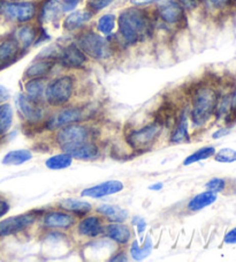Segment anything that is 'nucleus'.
<instances>
[{
  "mask_svg": "<svg viewBox=\"0 0 236 262\" xmlns=\"http://www.w3.org/2000/svg\"><path fill=\"white\" fill-rule=\"evenodd\" d=\"M116 34L126 48L136 47L154 38V14L148 7L130 6L116 16Z\"/></svg>",
  "mask_w": 236,
  "mask_h": 262,
  "instance_id": "nucleus-1",
  "label": "nucleus"
},
{
  "mask_svg": "<svg viewBox=\"0 0 236 262\" xmlns=\"http://www.w3.org/2000/svg\"><path fill=\"white\" fill-rule=\"evenodd\" d=\"M189 118L195 128H202L215 116L219 94L211 84L198 83L189 90Z\"/></svg>",
  "mask_w": 236,
  "mask_h": 262,
  "instance_id": "nucleus-2",
  "label": "nucleus"
},
{
  "mask_svg": "<svg viewBox=\"0 0 236 262\" xmlns=\"http://www.w3.org/2000/svg\"><path fill=\"white\" fill-rule=\"evenodd\" d=\"M52 134V142L61 151H68L79 144L87 142L89 140L99 141L101 129L95 121H82V123L70 124L54 130Z\"/></svg>",
  "mask_w": 236,
  "mask_h": 262,
  "instance_id": "nucleus-3",
  "label": "nucleus"
},
{
  "mask_svg": "<svg viewBox=\"0 0 236 262\" xmlns=\"http://www.w3.org/2000/svg\"><path fill=\"white\" fill-rule=\"evenodd\" d=\"M74 42L88 56L89 59L98 62L111 60L117 53L106 36L99 34L97 30L89 27H85L76 33Z\"/></svg>",
  "mask_w": 236,
  "mask_h": 262,
  "instance_id": "nucleus-4",
  "label": "nucleus"
},
{
  "mask_svg": "<svg viewBox=\"0 0 236 262\" xmlns=\"http://www.w3.org/2000/svg\"><path fill=\"white\" fill-rule=\"evenodd\" d=\"M77 80L73 74H61L49 80L44 93V103L50 109H59L73 103L77 92Z\"/></svg>",
  "mask_w": 236,
  "mask_h": 262,
  "instance_id": "nucleus-5",
  "label": "nucleus"
},
{
  "mask_svg": "<svg viewBox=\"0 0 236 262\" xmlns=\"http://www.w3.org/2000/svg\"><path fill=\"white\" fill-rule=\"evenodd\" d=\"M164 127L156 120H150L139 127H133L125 134V143L133 154H142L154 147L160 139Z\"/></svg>",
  "mask_w": 236,
  "mask_h": 262,
  "instance_id": "nucleus-6",
  "label": "nucleus"
},
{
  "mask_svg": "<svg viewBox=\"0 0 236 262\" xmlns=\"http://www.w3.org/2000/svg\"><path fill=\"white\" fill-rule=\"evenodd\" d=\"M88 107L81 103H70L59 109H53L51 114L45 119L40 128L44 132L53 133L54 130L63 127V126L89 121Z\"/></svg>",
  "mask_w": 236,
  "mask_h": 262,
  "instance_id": "nucleus-7",
  "label": "nucleus"
},
{
  "mask_svg": "<svg viewBox=\"0 0 236 262\" xmlns=\"http://www.w3.org/2000/svg\"><path fill=\"white\" fill-rule=\"evenodd\" d=\"M39 0H0V19L12 25H23L36 20Z\"/></svg>",
  "mask_w": 236,
  "mask_h": 262,
  "instance_id": "nucleus-8",
  "label": "nucleus"
},
{
  "mask_svg": "<svg viewBox=\"0 0 236 262\" xmlns=\"http://www.w3.org/2000/svg\"><path fill=\"white\" fill-rule=\"evenodd\" d=\"M15 105L17 114H19L20 118L23 121L25 127L27 128L40 127L52 111L46 104L33 101L25 93L17 95L15 98Z\"/></svg>",
  "mask_w": 236,
  "mask_h": 262,
  "instance_id": "nucleus-9",
  "label": "nucleus"
},
{
  "mask_svg": "<svg viewBox=\"0 0 236 262\" xmlns=\"http://www.w3.org/2000/svg\"><path fill=\"white\" fill-rule=\"evenodd\" d=\"M153 13L158 20L171 30L182 31L188 26L187 13L178 0H160L157 2Z\"/></svg>",
  "mask_w": 236,
  "mask_h": 262,
  "instance_id": "nucleus-10",
  "label": "nucleus"
},
{
  "mask_svg": "<svg viewBox=\"0 0 236 262\" xmlns=\"http://www.w3.org/2000/svg\"><path fill=\"white\" fill-rule=\"evenodd\" d=\"M43 211L31 210L28 213L10 216V217H4L0 220V239L16 236V234L23 233L34 227L38 222V220Z\"/></svg>",
  "mask_w": 236,
  "mask_h": 262,
  "instance_id": "nucleus-11",
  "label": "nucleus"
},
{
  "mask_svg": "<svg viewBox=\"0 0 236 262\" xmlns=\"http://www.w3.org/2000/svg\"><path fill=\"white\" fill-rule=\"evenodd\" d=\"M38 222L40 223V228L45 230H58V231H70L74 229L77 222V217L70 213H67L61 209H51L44 210L40 216Z\"/></svg>",
  "mask_w": 236,
  "mask_h": 262,
  "instance_id": "nucleus-12",
  "label": "nucleus"
},
{
  "mask_svg": "<svg viewBox=\"0 0 236 262\" xmlns=\"http://www.w3.org/2000/svg\"><path fill=\"white\" fill-rule=\"evenodd\" d=\"M89 58L75 42L62 44L60 55L58 58V65L67 71L84 70L89 64Z\"/></svg>",
  "mask_w": 236,
  "mask_h": 262,
  "instance_id": "nucleus-13",
  "label": "nucleus"
},
{
  "mask_svg": "<svg viewBox=\"0 0 236 262\" xmlns=\"http://www.w3.org/2000/svg\"><path fill=\"white\" fill-rule=\"evenodd\" d=\"M65 16L62 11L61 4L59 0H39V6L36 21L37 25L46 26H59Z\"/></svg>",
  "mask_w": 236,
  "mask_h": 262,
  "instance_id": "nucleus-14",
  "label": "nucleus"
},
{
  "mask_svg": "<svg viewBox=\"0 0 236 262\" xmlns=\"http://www.w3.org/2000/svg\"><path fill=\"white\" fill-rule=\"evenodd\" d=\"M105 224V220L101 215L90 213L77 221L74 229L80 237L90 241V239H97L103 236Z\"/></svg>",
  "mask_w": 236,
  "mask_h": 262,
  "instance_id": "nucleus-15",
  "label": "nucleus"
},
{
  "mask_svg": "<svg viewBox=\"0 0 236 262\" xmlns=\"http://www.w3.org/2000/svg\"><path fill=\"white\" fill-rule=\"evenodd\" d=\"M23 55V50L11 34L0 38V71L15 64Z\"/></svg>",
  "mask_w": 236,
  "mask_h": 262,
  "instance_id": "nucleus-16",
  "label": "nucleus"
},
{
  "mask_svg": "<svg viewBox=\"0 0 236 262\" xmlns=\"http://www.w3.org/2000/svg\"><path fill=\"white\" fill-rule=\"evenodd\" d=\"M39 33L40 26L34 24V22H29V24L15 26L11 35L17 40L21 49L26 53L33 47H36V43H37V39L39 37Z\"/></svg>",
  "mask_w": 236,
  "mask_h": 262,
  "instance_id": "nucleus-17",
  "label": "nucleus"
},
{
  "mask_svg": "<svg viewBox=\"0 0 236 262\" xmlns=\"http://www.w3.org/2000/svg\"><path fill=\"white\" fill-rule=\"evenodd\" d=\"M133 229L130 228V225L126 224V222L106 223L104 227L103 237L120 247L129 245L130 242L133 241Z\"/></svg>",
  "mask_w": 236,
  "mask_h": 262,
  "instance_id": "nucleus-18",
  "label": "nucleus"
},
{
  "mask_svg": "<svg viewBox=\"0 0 236 262\" xmlns=\"http://www.w3.org/2000/svg\"><path fill=\"white\" fill-rule=\"evenodd\" d=\"M170 143L181 144L190 141V118L189 106L182 105L175 125L171 129Z\"/></svg>",
  "mask_w": 236,
  "mask_h": 262,
  "instance_id": "nucleus-19",
  "label": "nucleus"
},
{
  "mask_svg": "<svg viewBox=\"0 0 236 262\" xmlns=\"http://www.w3.org/2000/svg\"><path fill=\"white\" fill-rule=\"evenodd\" d=\"M125 189V184L121 180L111 179L103 182L101 184L93 185L91 187H87L82 189L81 192V196L88 198V199H103L106 196L114 195L122 192Z\"/></svg>",
  "mask_w": 236,
  "mask_h": 262,
  "instance_id": "nucleus-20",
  "label": "nucleus"
},
{
  "mask_svg": "<svg viewBox=\"0 0 236 262\" xmlns=\"http://www.w3.org/2000/svg\"><path fill=\"white\" fill-rule=\"evenodd\" d=\"M95 15L87 8L83 10H75L69 13H67L66 16H63L61 21L62 29L67 33H79L85 27H88V24L92 20Z\"/></svg>",
  "mask_w": 236,
  "mask_h": 262,
  "instance_id": "nucleus-21",
  "label": "nucleus"
},
{
  "mask_svg": "<svg viewBox=\"0 0 236 262\" xmlns=\"http://www.w3.org/2000/svg\"><path fill=\"white\" fill-rule=\"evenodd\" d=\"M66 152L72 155L73 159L76 161H95L98 160L102 155V146L101 142L96 140H89Z\"/></svg>",
  "mask_w": 236,
  "mask_h": 262,
  "instance_id": "nucleus-22",
  "label": "nucleus"
},
{
  "mask_svg": "<svg viewBox=\"0 0 236 262\" xmlns=\"http://www.w3.org/2000/svg\"><path fill=\"white\" fill-rule=\"evenodd\" d=\"M54 207L58 208V209L65 210L67 213H70L80 219L93 211V207L89 201L76 198L61 199V200H59L56 205H54Z\"/></svg>",
  "mask_w": 236,
  "mask_h": 262,
  "instance_id": "nucleus-23",
  "label": "nucleus"
},
{
  "mask_svg": "<svg viewBox=\"0 0 236 262\" xmlns=\"http://www.w3.org/2000/svg\"><path fill=\"white\" fill-rule=\"evenodd\" d=\"M58 65L56 60L36 58L31 64L27 67L23 73V80L49 78L53 73L54 67Z\"/></svg>",
  "mask_w": 236,
  "mask_h": 262,
  "instance_id": "nucleus-24",
  "label": "nucleus"
},
{
  "mask_svg": "<svg viewBox=\"0 0 236 262\" xmlns=\"http://www.w3.org/2000/svg\"><path fill=\"white\" fill-rule=\"evenodd\" d=\"M95 213L101 215L106 223L127 222L129 219V211L117 205L112 203H103L95 208Z\"/></svg>",
  "mask_w": 236,
  "mask_h": 262,
  "instance_id": "nucleus-25",
  "label": "nucleus"
},
{
  "mask_svg": "<svg viewBox=\"0 0 236 262\" xmlns=\"http://www.w3.org/2000/svg\"><path fill=\"white\" fill-rule=\"evenodd\" d=\"M49 82V78L29 79L23 81V92L35 102L44 103V93Z\"/></svg>",
  "mask_w": 236,
  "mask_h": 262,
  "instance_id": "nucleus-26",
  "label": "nucleus"
},
{
  "mask_svg": "<svg viewBox=\"0 0 236 262\" xmlns=\"http://www.w3.org/2000/svg\"><path fill=\"white\" fill-rule=\"evenodd\" d=\"M217 199L218 194L206 189V191L198 193L192 199H189L187 205H185V209H187L189 213H198V211L203 210L204 208L213 205V203L217 201Z\"/></svg>",
  "mask_w": 236,
  "mask_h": 262,
  "instance_id": "nucleus-27",
  "label": "nucleus"
},
{
  "mask_svg": "<svg viewBox=\"0 0 236 262\" xmlns=\"http://www.w3.org/2000/svg\"><path fill=\"white\" fill-rule=\"evenodd\" d=\"M14 124V107L10 102L0 104V140L6 138Z\"/></svg>",
  "mask_w": 236,
  "mask_h": 262,
  "instance_id": "nucleus-28",
  "label": "nucleus"
},
{
  "mask_svg": "<svg viewBox=\"0 0 236 262\" xmlns=\"http://www.w3.org/2000/svg\"><path fill=\"white\" fill-rule=\"evenodd\" d=\"M34 159V154L30 149H14L6 152L2 160V164L6 166L22 165Z\"/></svg>",
  "mask_w": 236,
  "mask_h": 262,
  "instance_id": "nucleus-29",
  "label": "nucleus"
},
{
  "mask_svg": "<svg viewBox=\"0 0 236 262\" xmlns=\"http://www.w3.org/2000/svg\"><path fill=\"white\" fill-rule=\"evenodd\" d=\"M153 250V243L150 236L147 237L145 241L142 242V245H139L137 239H133L129 246V256L134 261H142L151 254Z\"/></svg>",
  "mask_w": 236,
  "mask_h": 262,
  "instance_id": "nucleus-30",
  "label": "nucleus"
},
{
  "mask_svg": "<svg viewBox=\"0 0 236 262\" xmlns=\"http://www.w3.org/2000/svg\"><path fill=\"white\" fill-rule=\"evenodd\" d=\"M233 0H201V7L208 16H218L228 12L234 5Z\"/></svg>",
  "mask_w": 236,
  "mask_h": 262,
  "instance_id": "nucleus-31",
  "label": "nucleus"
},
{
  "mask_svg": "<svg viewBox=\"0 0 236 262\" xmlns=\"http://www.w3.org/2000/svg\"><path fill=\"white\" fill-rule=\"evenodd\" d=\"M74 159H73L72 155L66 152V151H61L58 154H54V155L50 156L49 159L45 161V166L49 170H53V171H58V170H65L68 169L72 164L74 163Z\"/></svg>",
  "mask_w": 236,
  "mask_h": 262,
  "instance_id": "nucleus-32",
  "label": "nucleus"
},
{
  "mask_svg": "<svg viewBox=\"0 0 236 262\" xmlns=\"http://www.w3.org/2000/svg\"><path fill=\"white\" fill-rule=\"evenodd\" d=\"M116 29V15L113 13H106L98 17L96 22V30L104 36H110Z\"/></svg>",
  "mask_w": 236,
  "mask_h": 262,
  "instance_id": "nucleus-33",
  "label": "nucleus"
},
{
  "mask_svg": "<svg viewBox=\"0 0 236 262\" xmlns=\"http://www.w3.org/2000/svg\"><path fill=\"white\" fill-rule=\"evenodd\" d=\"M216 148L213 146H205L197 149L196 151H194L193 154H190L187 157H185L184 161L182 162L183 166H189L192 164L197 163V162H201L204 160L210 159V157H213V155L216 154Z\"/></svg>",
  "mask_w": 236,
  "mask_h": 262,
  "instance_id": "nucleus-34",
  "label": "nucleus"
},
{
  "mask_svg": "<svg viewBox=\"0 0 236 262\" xmlns=\"http://www.w3.org/2000/svg\"><path fill=\"white\" fill-rule=\"evenodd\" d=\"M114 2L115 0H88L85 4V8L91 12L93 15H96L105 8L110 7Z\"/></svg>",
  "mask_w": 236,
  "mask_h": 262,
  "instance_id": "nucleus-35",
  "label": "nucleus"
},
{
  "mask_svg": "<svg viewBox=\"0 0 236 262\" xmlns=\"http://www.w3.org/2000/svg\"><path fill=\"white\" fill-rule=\"evenodd\" d=\"M213 157L219 163H233L236 162V150L231 148H222L219 151H216Z\"/></svg>",
  "mask_w": 236,
  "mask_h": 262,
  "instance_id": "nucleus-36",
  "label": "nucleus"
},
{
  "mask_svg": "<svg viewBox=\"0 0 236 262\" xmlns=\"http://www.w3.org/2000/svg\"><path fill=\"white\" fill-rule=\"evenodd\" d=\"M226 185H227V182L225 179L216 177V178H212L208 180V182L205 184V188L213 193L219 194V193L225 191Z\"/></svg>",
  "mask_w": 236,
  "mask_h": 262,
  "instance_id": "nucleus-37",
  "label": "nucleus"
},
{
  "mask_svg": "<svg viewBox=\"0 0 236 262\" xmlns=\"http://www.w3.org/2000/svg\"><path fill=\"white\" fill-rule=\"evenodd\" d=\"M178 2L185 13L194 12L201 8V0H178Z\"/></svg>",
  "mask_w": 236,
  "mask_h": 262,
  "instance_id": "nucleus-38",
  "label": "nucleus"
},
{
  "mask_svg": "<svg viewBox=\"0 0 236 262\" xmlns=\"http://www.w3.org/2000/svg\"><path fill=\"white\" fill-rule=\"evenodd\" d=\"M59 2L61 4L63 13L67 14V13H69L72 11H75L83 0H59Z\"/></svg>",
  "mask_w": 236,
  "mask_h": 262,
  "instance_id": "nucleus-39",
  "label": "nucleus"
},
{
  "mask_svg": "<svg viewBox=\"0 0 236 262\" xmlns=\"http://www.w3.org/2000/svg\"><path fill=\"white\" fill-rule=\"evenodd\" d=\"M131 224L135 227L136 232H137L138 236H142L148 227L147 221H145L143 217H140V216H135L133 221H131Z\"/></svg>",
  "mask_w": 236,
  "mask_h": 262,
  "instance_id": "nucleus-40",
  "label": "nucleus"
},
{
  "mask_svg": "<svg viewBox=\"0 0 236 262\" xmlns=\"http://www.w3.org/2000/svg\"><path fill=\"white\" fill-rule=\"evenodd\" d=\"M129 260V253H127V250L120 247L114 254H112L111 257H108L110 262H126Z\"/></svg>",
  "mask_w": 236,
  "mask_h": 262,
  "instance_id": "nucleus-41",
  "label": "nucleus"
},
{
  "mask_svg": "<svg viewBox=\"0 0 236 262\" xmlns=\"http://www.w3.org/2000/svg\"><path fill=\"white\" fill-rule=\"evenodd\" d=\"M11 210V202L8 199L0 195V220L5 217Z\"/></svg>",
  "mask_w": 236,
  "mask_h": 262,
  "instance_id": "nucleus-42",
  "label": "nucleus"
},
{
  "mask_svg": "<svg viewBox=\"0 0 236 262\" xmlns=\"http://www.w3.org/2000/svg\"><path fill=\"white\" fill-rule=\"evenodd\" d=\"M11 99V92L6 88L5 85L0 84V104L10 102Z\"/></svg>",
  "mask_w": 236,
  "mask_h": 262,
  "instance_id": "nucleus-43",
  "label": "nucleus"
},
{
  "mask_svg": "<svg viewBox=\"0 0 236 262\" xmlns=\"http://www.w3.org/2000/svg\"><path fill=\"white\" fill-rule=\"evenodd\" d=\"M224 242L225 244H228V245H234V244H236V228L231 229L230 231L226 233Z\"/></svg>",
  "mask_w": 236,
  "mask_h": 262,
  "instance_id": "nucleus-44",
  "label": "nucleus"
},
{
  "mask_svg": "<svg viewBox=\"0 0 236 262\" xmlns=\"http://www.w3.org/2000/svg\"><path fill=\"white\" fill-rule=\"evenodd\" d=\"M131 6L136 7H149L156 2L154 0H129Z\"/></svg>",
  "mask_w": 236,
  "mask_h": 262,
  "instance_id": "nucleus-45",
  "label": "nucleus"
},
{
  "mask_svg": "<svg viewBox=\"0 0 236 262\" xmlns=\"http://www.w3.org/2000/svg\"><path fill=\"white\" fill-rule=\"evenodd\" d=\"M229 133V128L228 127H221L217 130V132H215L212 134V138L213 139H220L222 137H225V135H227Z\"/></svg>",
  "mask_w": 236,
  "mask_h": 262,
  "instance_id": "nucleus-46",
  "label": "nucleus"
},
{
  "mask_svg": "<svg viewBox=\"0 0 236 262\" xmlns=\"http://www.w3.org/2000/svg\"><path fill=\"white\" fill-rule=\"evenodd\" d=\"M150 191H153V192H159L161 191L162 188H164V184H162L161 182H158V183H153L150 185V186L148 187Z\"/></svg>",
  "mask_w": 236,
  "mask_h": 262,
  "instance_id": "nucleus-47",
  "label": "nucleus"
},
{
  "mask_svg": "<svg viewBox=\"0 0 236 262\" xmlns=\"http://www.w3.org/2000/svg\"><path fill=\"white\" fill-rule=\"evenodd\" d=\"M230 103H231V107H233V109H236V88L233 90V93L230 95Z\"/></svg>",
  "mask_w": 236,
  "mask_h": 262,
  "instance_id": "nucleus-48",
  "label": "nucleus"
},
{
  "mask_svg": "<svg viewBox=\"0 0 236 262\" xmlns=\"http://www.w3.org/2000/svg\"><path fill=\"white\" fill-rule=\"evenodd\" d=\"M154 2H156V3H157V2H160V0H154Z\"/></svg>",
  "mask_w": 236,
  "mask_h": 262,
  "instance_id": "nucleus-49",
  "label": "nucleus"
},
{
  "mask_svg": "<svg viewBox=\"0 0 236 262\" xmlns=\"http://www.w3.org/2000/svg\"><path fill=\"white\" fill-rule=\"evenodd\" d=\"M233 2H234V3H236V0H233Z\"/></svg>",
  "mask_w": 236,
  "mask_h": 262,
  "instance_id": "nucleus-50",
  "label": "nucleus"
}]
</instances>
